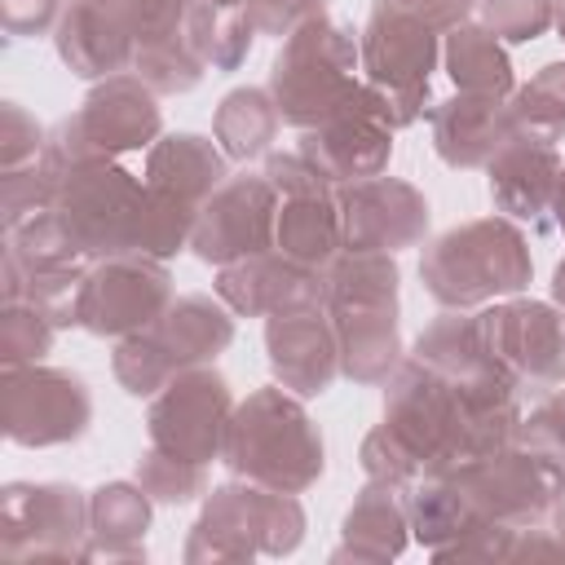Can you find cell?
Wrapping results in <instances>:
<instances>
[{
    "label": "cell",
    "mask_w": 565,
    "mask_h": 565,
    "mask_svg": "<svg viewBox=\"0 0 565 565\" xmlns=\"http://www.w3.org/2000/svg\"><path fill=\"white\" fill-rule=\"evenodd\" d=\"M221 459L265 490L300 494L322 472V437L300 402L282 388H260L230 415Z\"/></svg>",
    "instance_id": "cell-1"
},
{
    "label": "cell",
    "mask_w": 565,
    "mask_h": 565,
    "mask_svg": "<svg viewBox=\"0 0 565 565\" xmlns=\"http://www.w3.org/2000/svg\"><path fill=\"white\" fill-rule=\"evenodd\" d=\"M419 278L441 305L463 309L494 296H516L530 282V252L508 221H468L424 252Z\"/></svg>",
    "instance_id": "cell-2"
},
{
    "label": "cell",
    "mask_w": 565,
    "mask_h": 565,
    "mask_svg": "<svg viewBox=\"0 0 565 565\" xmlns=\"http://www.w3.org/2000/svg\"><path fill=\"white\" fill-rule=\"evenodd\" d=\"M358 44L344 26L318 18L287 35L282 53L274 57L269 75V97L278 115L296 128H313L344 110L358 97Z\"/></svg>",
    "instance_id": "cell-3"
},
{
    "label": "cell",
    "mask_w": 565,
    "mask_h": 565,
    "mask_svg": "<svg viewBox=\"0 0 565 565\" xmlns=\"http://www.w3.org/2000/svg\"><path fill=\"white\" fill-rule=\"evenodd\" d=\"M234 340V318L207 296L172 300L150 327L132 331L115 353V375L132 397L159 393L190 366H203Z\"/></svg>",
    "instance_id": "cell-4"
},
{
    "label": "cell",
    "mask_w": 565,
    "mask_h": 565,
    "mask_svg": "<svg viewBox=\"0 0 565 565\" xmlns=\"http://www.w3.org/2000/svg\"><path fill=\"white\" fill-rule=\"evenodd\" d=\"M49 177V212L66 230V238L79 247V256H119L128 252L132 212L141 203L146 181L128 177L110 159H79Z\"/></svg>",
    "instance_id": "cell-5"
},
{
    "label": "cell",
    "mask_w": 565,
    "mask_h": 565,
    "mask_svg": "<svg viewBox=\"0 0 565 565\" xmlns=\"http://www.w3.org/2000/svg\"><path fill=\"white\" fill-rule=\"evenodd\" d=\"M154 132H159L154 88L128 75H110L102 88L88 93L79 115L57 124L53 141L40 154V168L62 172L79 159H110L124 150H141L154 141Z\"/></svg>",
    "instance_id": "cell-6"
},
{
    "label": "cell",
    "mask_w": 565,
    "mask_h": 565,
    "mask_svg": "<svg viewBox=\"0 0 565 565\" xmlns=\"http://www.w3.org/2000/svg\"><path fill=\"white\" fill-rule=\"evenodd\" d=\"M300 503L265 486H225L212 494L185 556H256L291 552L300 543Z\"/></svg>",
    "instance_id": "cell-7"
},
{
    "label": "cell",
    "mask_w": 565,
    "mask_h": 565,
    "mask_svg": "<svg viewBox=\"0 0 565 565\" xmlns=\"http://www.w3.org/2000/svg\"><path fill=\"white\" fill-rule=\"evenodd\" d=\"M172 305L168 269L154 256L119 252L84 274L79 287V327L93 335H132L150 327Z\"/></svg>",
    "instance_id": "cell-8"
},
{
    "label": "cell",
    "mask_w": 565,
    "mask_h": 565,
    "mask_svg": "<svg viewBox=\"0 0 565 565\" xmlns=\"http://www.w3.org/2000/svg\"><path fill=\"white\" fill-rule=\"evenodd\" d=\"M481 349L516 380L552 388L565 380V313L534 300H508L477 313Z\"/></svg>",
    "instance_id": "cell-9"
},
{
    "label": "cell",
    "mask_w": 565,
    "mask_h": 565,
    "mask_svg": "<svg viewBox=\"0 0 565 565\" xmlns=\"http://www.w3.org/2000/svg\"><path fill=\"white\" fill-rule=\"evenodd\" d=\"M278 230V190L269 177H234L221 181L199 216H194V234L190 247L212 260V265H234L243 256L269 252Z\"/></svg>",
    "instance_id": "cell-10"
},
{
    "label": "cell",
    "mask_w": 565,
    "mask_h": 565,
    "mask_svg": "<svg viewBox=\"0 0 565 565\" xmlns=\"http://www.w3.org/2000/svg\"><path fill=\"white\" fill-rule=\"evenodd\" d=\"M230 388L216 371L190 366L177 380H168L150 406V446L207 463L212 455H221L225 441V424H230Z\"/></svg>",
    "instance_id": "cell-11"
},
{
    "label": "cell",
    "mask_w": 565,
    "mask_h": 565,
    "mask_svg": "<svg viewBox=\"0 0 565 565\" xmlns=\"http://www.w3.org/2000/svg\"><path fill=\"white\" fill-rule=\"evenodd\" d=\"M88 393L79 375L49 366H4V433L22 446H53L88 428Z\"/></svg>",
    "instance_id": "cell-12"
},
{
    "label": "cell",
    "mask_w": 565,
    "mask_h": 565,
    "mask_svg": "<svg viewBox=\"0 0 565 565\" xmlns=\"http://www.w3.org/2000/svg\"><path fill=\"white\" fill-rule=\"evenodd\" d=\"M344 252H397L419 243L428 225V203L415 185L393 177H362L335 194Z\"/></svg>",
    "instance_id": "cell-13"
},
{
    "label": "cell",
    "mask_w": 565,
    "mask_h": 565,
    "mask_svg": "<svg viewBox=\"0 0 565 565\" xmlns=\"http://www.w3.org/2000/svg\"><path fill=\"white\" fill-rule=\"evenodd\" d=\"M388 137H393V128H388L375 93L362 84L344 110H335L331 119H322L318 128H309L300 137V154L331 185H349L362 177H380V168L388 163V150H393Z\"/></svg>",
    "instance_id": "cell-14"
},
{
    "label": "cell",
    "mask_w": 565,
    "mask_h": 565,
    "mask_svg": "<svg viewBox=\"0 0 565 565\" xmlns=\"http://www.w3.org/2000/svg\"><path fill=\"white\" fill-rule=\"evenodd\" d=\"M216 296L234 313L274 318V313L322 305V269H309V265H300L282 252L278 256L256 252V256H243L234 265H221Z\"/></svg>",
    "instance_id": "cell-15"
},
{
    "label": "cell",
    "mask_w": 565,
    "mask_h": 565,
    "mask_svg": "<svg viewBox=\"0 0 565 565\" xmlns=\"http://www.w3.org/2000/svg\"><path fill=\"white\" fill-rule=\"evenodd\" d=\"M265 340H269L274 375L282 380V388L300 397L327 393L331 380L340 375V335H335L331 313H322L318 305L274 313L265 327Z\"/></svg>",
    "instance_id": "cell-16"
},
{
    "label": "cell",
    "mask_w": 565,
    "mask_h": 565,
    "mask_svg": "<svg viewBox=\"0 0 565 565\" xmlns=\"http://www.w3.org/2000/svg\"><path fill=\"white\" fill-rule=\"evenodd\" d=\"M433 62H437V31L411 13L375 4L362 40L366 84L384 93H415V88H428Z\"/></svg>",
    "instance_id": "cell-17"
},
{
    "label": "cell",
    "mask_w": 565,
    "mask_h": 565,
    "mask_svg": "<svg viewBox=\"0 0 565 565\" xmlns=\"http://www.w3.org/2000/svg\"><path fill=\"white\" fill-rule=\"evenodd\" d=\"M516 137L512 110L490 93H459L433 110V146L450 168L490 163Z\"/></svg>",
    "instance_id": "cell-18"
},
{
    "label": "cell",
    "mask_w": 565,
    "mask_h": 565,
    "mask_svg": "<svg viewBox=\"0 0 565 565\" xmlns=\"http://www.w3.org/2000/svg\"><path fill=\"white\" fill-rule=\"evenodd\" d=\"M57 53L79 79H110L132 66L137 40L115 4H71L57 18Z\"/></svg>",
    "instance_id": "cell-19"
},
{
    "label": "cell",
    "mask_w": 565,
    "mask_h": 565,
    "mask_svg": "<svg viewBox=\"0 0 565 565\" xmlns=\"http://www.w3.org/2000/svg\"><path fill=\"white\" fill-rule=\"evenodd\" d=\"M486 168H490V199H494L508 216L539 221V216L552 207L556 177H561L556 146L516 132Z\"/></svg>",
    "instance_id": "cell-20"
},
{
    "label": "cell",
    "mask_w": 565,
    "mask_h": 565,
    "mask_svg": "<svg viewBox=\"0 0 565 565\" xmlns=\"http://www.w3.org/2000/svg\"><path fill=\"white\" fill-rule=\"evenodd\" d=\"M340 335V371L375 384L388 380V371L397 366V318H393V300H358V305H331L327 309Z\"/></svg>",
    "instance_id": "cell-21"
},
{
    "label": "cell",
    "mask_w": 565,
    "mask_h": 565,
    "mask_svg": "<svg viewBox=\"0 0 565 565\" xmlns=\"http://www.w3.org/2000/svg\"><path fill=\"white\" fill-rule=\"evenodd\" d=\"M4 516H9V534L26 525L40 530L35 552H75V539L93 521L75 486H9Z\"/></svg>",
    "instance_id": "cell-22"
},
{
    "label": "cell",
    "mask_w": 565,
    "mask_h": 565,
    "mask_svg": "<svg viewBox=\"0 0 565 565\" xmlns=\"http://www.w3.org/2000/svg\"><path fill=\"white\" fill-rule=\"evenodd\" d=\"M225 181V154L207 141V137H194V132H177V137H163L154 150H150V163H146V185L154 190H168L194 207H203V199Z\"/></svg>",
    "instance_id": "cell-23"
},
{
    "label": "cell",
    "mask_w": 565,
    "mask_h": 565,
    "mask_svg": "<svg viewBox=\"0 0 565 565\" xmlns=\"http://www.w3.org/2000/svg\"><path fill=\"white\" fill-rule=\"evenodd\" d=\"M274 243L282 256L309 265V269H327L335 260L340 238V216L335 203H327V194H305V199H287L278 207V230Z\"/></svg>",
    "instance_id": "cell-24"
},
{
    "label": "cell",
    "mask_w": 565,
    "mask_h": 565,
    "mask_svg": "<svg viewBox=\"0 0 565 565\" xmlns=\"http://www.w3.org/2000/svg\"><path fill=\"white\" fill-rule=\"evenodd\" d=\"M402 486L371 481L358 503L344 516V552L353 556H397L402 552V530H406V503L397 499Z\"/></svg>",
    "instance_id": "cell-25"
},
{
    "label": "cell",
    "mask_w": 565,
    "mask_h": 565,
    "mask_svg": "<svg viewBox=\"0 0 565 565\" xmlns=\"http://www.w3.org/2000/svg\"><path fill=\"white\" fill-rule=\"evenodd\" d=\"M446 66L459 93H490L503 97L512 88L508 53L499 49V35L490 26H455L446 44Z\"/></svg>",
    "instance_id": "cell-26"
},
{
    "label": "cell",
    "mask_w": 565,
    "mask_h": 565,
    "mask_svg": "<svg viewBox=\"0 0 565 565\" xmlns=\"http://www.w3.org/2000/svg\"><path fill=\"white\" fill-rule=\"evenodd\" d=\"M278 106L269 93L260 88H238L221 102L216 110V141L225 146L230 159H256L269 150L274 132H278Z\"/></svg>",
    "instance_id": "cell-27"
},
{
    "label": "cell",
    "mask_w": 565,
    "mask_h": 565,
    "mask_svg": "<svg viewBox=\"0 0 565 565\" xmlns=\"http://www.w3.org/2000/svg\"><path fill=\"white\" fill-rule=\"evenodd\" d=\"M508 110H512V124H516L521 137H534V141L556 146L561 132H565V62L543 66L516 93V102Z\"/></svg>",
    "instance_id": "cell-28"
},
{
    "label": "cell",
    "mask_w": 565,
    "mask_h": 565,
    "mask_svg": "<svg viewBox=\"0 0 565 565\" xmlns=\"http://www.w3.org/2000/svg\"><path fill=\"white\" fill-rule=\"evenodd\" d=\"M88 516H93V530L110 539L102 552H106V556H115V552L128 556V547H119V543L146 534V525H150V503H146V490H132V486L119 481V486L97 490Z\"/></svg>",
    "instance_id": "cell-29"
},
{
    "label": "cell",
    "mask_w": 565,
    "mask_h": 565,
    "mask_svg": "<svg viewBox=\"0 0 565 565\" xmlns=\"http://www.w3.org/2000/svg\"><path fill=\"white\" fill-rule=\"evenodd\" d=\"M137 481H141V490H146L150 499H159V503H190V499L203 490V463L150 446V455H146L141 468H137Z\"/></svg>",
    "instance_id": "cell-30"
},
{
    "label": "cell",
    "mask_w": 565,
    "mask_h": 565,
    "mask_svg": "<svg viewBox=\"0 0 565 565\" xmlns=\"http://www.w3.org/2000/svg\"><path fill=\"white\" fill-rule=\"evenodd\" d=\"M53 322L35 309V305H22V300H9L4 309V327H0V349H4V366H22V362H35L49 344H53Z\"/></svg>",
    "instance_id": "cell-31"
},
{
    "label": "cell",
    "mask_w": 565,
    "mask_h": 565,
    "mask_svg": "<svg viewBox=\"0 0 565 565\" xmlns=\"http://www.w3.org/2000/svg\"><path fill=\"white\" fill-rule=\"evenodd\" d=\"M481 13L503 40H534L547 31V22H556L552 0H481Z\"/></svg>",
    "instance_id": "cell-32"
},
{
    "label": "cell",
    "mask_w": 565,
    "mask_h": 565,
    "mask_svg": "<svg viewBox=\"0 0 565 565\" xmlns=\"http://www.w3.org/2000/svg\"><path fill=\"white\" fill-rule=\"evenodd\" d=\"M247 13H252V22H256V31H269V35H278V40H287V35H296L300 26L327 18V0H252Z\"/></svg>",
    "instance_id": "cell-33"
},
{
    "label": "cell",
    "mask_w": 565,
    "mask_h": 565,
    "mask_svg": "<svg viewBox=\"0 0 565 565\" xmlns=\"http://www.w3.org/2000/svg\"><path fill=\"white\" fill-rule=\"evenodd\" d=\"M375 4L397 9V13H411V18L428 22L433 31H455L477 0H375Z\"/></svg>",
    "instance_id": "cell-34"
},
{
    "label": "cell",
    "mask_w": 565,
    "mask_h": 565,
    "mask_svg": "<svg viewBox=\"0 0 565 565\" xmlns=\"http://www.w3.org/2000/svg\"><path fill=\"white\" fill-rule=\"evenodd\" d=\"M552 212L561 221V234H565V163H561V177H556V194H552Z\"/></svg>",
    "instance_id": "cell-35"
},
{
    "label": "cell",
    "mask_w": 565,
    "mask_h": 565,
    "mask_svg": "<svg viewBox=\"0 0 565 565\" xmlns=\"http://www.w3.org/2000/svg\"><path fill=\"white\" fill-rule=\"evenodd\" d=\"M552 291H556V305L565 309V260L556 265V278H552Z\"/></svg>",
    "instance_id": "cell-36"
},
{
    "label": "cell",
    "mask_w": 565,
    "mask_h": 565,
    "mask_svg": "<svg viewBox=\"0 0 565 565\" xmlns=\"http://www.w3.org/2000/svg\"><path fill=\"white\" fill-rule=\"evenodd\" d=\"M556 31H561V40H565V0H561V9H556Z\"/></svg>",
    "instance_id": "cell-37"
},
{
    "label": "cell",
    "mask_w": 565,
    "mask_h": 565,
    "mask_svg": "<svg viewBox=\"0 0 565 565\" xmlns=\"http://www.w3.org/2000/svg\"><path fill=\"white\" fill-rule=\"evenodd\" d=\"M71 4H115V0H71Z\"/></svg>",
    "instance_id": "cell-38"
},
{
    "label": "cell",
    "mask_w": 565,
    "mask_h": 565,
    "mask_svg": "<svg viewBox=\"0 0 565 565\" xmlns=\"http://www.w3.org/2000/svg\"><path fill=\"white\" fill-rule=\"evenodd\" d=\"M216 4H243V0H216ZM247 4H252V0H247Z\"/></svg>",
    "instance_id": "cell-39"
}]
</instances>
